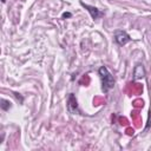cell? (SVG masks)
Segmentation results:
<instances>
[{
    "label": "cell",
    "mask_w": 151,
    "mask_h": 151,
    "mask_svg": "<svg viewBox=\"0 0 151 151\" xmlns=\"http://www.w3.org/2000/svg\"><path fill=\"white\" fill-rule=\"evenodd\" d=\"M99 76H100V79H101V88L105 93L109 92L111 88H113L116 81H114V78L111 74V72L107 70V67L101 66L99 68Z\"/></svg>",
    "instance_id": "obj_1"
},
{
    "label": "cell",
    "mask_w": 151,
    "mask_h": 151,
    "mask_svg": "<svg viewBox=\"0 0 151 151\" xmlns=\"http://www.w3.org/2000/svg\"><path fill=\"white\" fill-rule=\"evenodd\" d=\"M1 1H2V2H5V1H6V0H1Z\"/></svg>",
    "instance_id": "obj_10"
},
{
    "label": "cell",
    "mask_w": 151,
    "mask_h": 151,
    "mask_svg": "<svg viewBox=\"0 0 151 151\" xmlns=\"http://www.w3.org/2000/svg\"><path fill=\"white\" fill-rule=\"evenodd\" d=\"M80 5H81L84 8H86V9L88 11V13L91 14L92 19H98V18H100V17H103V15H104V13H103V12H100V11H99L97 7H94V6L86 5V4H84L83 1H80Z\"/></svg>",
    "instance_id": "obj_4"
},
{
    "label": "cell",
    "mask_w": 151,
    "mask_h": 151,
    "mask_svg": "<svg viewBox=\"0 0 151 151\" xmlns=\"http://www.w3.org/2000/svg\"><path fill=\"white\" fill-rule=\"evenodd\" d=\"M127 133H129V134L133 133V130H131V129H127Z\"/></svg>",
    "instance_id": "obj_9"
},
{
    "label": "cell",
    "mask_w": 151,
    "mask_h": 151,
    "mask_svg": "<svg viewBox=\"0 0 151 151\" xmlns=\"http://www.w3.org/2000/svg\"><path fill=\"white\" fill-rule=\"evenodd\" d=\"M143 77H145L144 66L140 65V64H138V65H136V67H134V70H133V78H134V79H140V78H143Z\"/></svg>",
    "instance_id": "obj_5"
},
{
    "label": "cell",
    "mask_w": 151,
    "mask_h": 151,
    "mask_svg": "<svg viewBox=\"0 0 151 151\" xmlns=\"http://www.w3.org/2000/svg\"><path fill=\"white\" fill-rule=\"evenodd\" d=\"M71 17V13H64L63 14V18H70Z\"/></svg>",
    "instance_id": "obj_8"
},
{
    "label": "cell",
    "mask_w": 151,
    "mask_h": 151,
    "mask_svg": "<svg viewBox=\"0 0 151 151\" xmlns=\"http://www.w3.org/2000/svg\"><path fill=\"white\" fill-rule=\"evenodd\" d=\"M9 107H11V103L8 100H6V99H1V109L4 111H7Z\"/></svg>",
    "instance_id": "obj_6"
},
{
    "label": "cell",
    "mask_w": 151,
    "mask_h": 151,
    "mask_svg": "<svg viewBox=\"0 0 151 151\" xmlns=\"http://www.w3.org/2000/svg\"><path fill=\"white\" fill-rule=\"evenodd\" d=\"M114 40H116V42H117L118 45L123 46V45L127 44L129 41H131V38H130V35H129L126 32H124V31H116V32H114Z\"/></svg>",
    "instance_id": "obj_3"
},
{
    "label": "cell",
    "mask_w": 151,
    "mask_h": 151,
    "mask_svg": "<svg viewBox=\"0 0 151 151\" xmlns=\"http://www.w3.org/2000/svg\"><path fill=\"white\" fill-rule=\"evenodd\" d=\"M67 110L70 113H80L79 109H78V103H77V99L74 97L73 93H70L68 97H67Z\"/></svg>",
    "instance_id": "obj_2"
},
{
    "label": "cell",
    "mask_w": 151,
    "mask_h": 151,
    "mask_svg": "<svg viewBox=\"0 0 151 151\" xmlns=\"http://www.w3.org/2000/svg\"><path fill=\"white\" fill-rule=\"evenodd\" d=\"M134 106H137V107L143 106V100H134Z\"/></svg>",
    "instance_id": "obj_7"
}]
</instances>
